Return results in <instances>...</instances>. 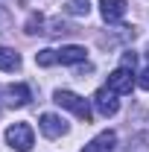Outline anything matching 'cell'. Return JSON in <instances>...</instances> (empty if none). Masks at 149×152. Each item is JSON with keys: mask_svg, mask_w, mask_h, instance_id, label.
Segmentation results:
<instances>
[{"mask_svg": "<svg viewBox=\"0 0 149 152\" xmlns=\"http://www.w3.org/2000/svg\"><path fill=\"white\" fill-rule=\"evenodd\" d=\"M134 61H137V56H134L131 50H126V53H123V64H120V67H131V70H134Z\"/></svg>", "mask_w": 149, "mask_h": 152, "instance_id": "14", "label": "cell"}, {"mask_svg": "<svg viewBox=\"0 0 149 152\" xmlns=\"http://www.w3.org/2000/svg\"><path fill=\"white\" fill-rule=\"evenodd\" d=\"M85 58H88V50L79 47V44H67V47L58 50V61H61V64H79V61H85Z\"/></svg>", "mask_w": 149, "mask_h": 152, "instance_id": "8", "label": "cell"}, {"mask_svg": "<svg viewBox=\"0 0 149 152\" xmlns=\"http://www.w3.org/2000/svg\"><path fill=\"white\" fill-rule=\"evenodd\" d=\"M20 67V56L12 47H0V70H18Z\"/></svg>", "mask_w": 149, "mask_h": 152, "instance_id": "10", "label": "cell"}, {"mask_svg": "<svg viewBox=\"0 0 149 152\" xmlns=\"http://www.w3.org/2000/svg\"><path fill=\"white\" fill-rule=\"evenodd\" d=\"M6 143H9L12 149H18V152H29L32 143H35L32 126H29V123H12V126L6 129Z\"/></svg>", "mask_w": 149, "mask_h": 152, "instance_id": "2", "label": "cell"}, {"mask_svg": "<svg viewBox=\"0 0 149 152\" xmlns=\"http://www.w3.org/2000/svg\"><path fill=\"white\" fill-rule=\"evenodd\" d=\"M6 96H9L6 102H9V105H15V108H20V105H26V102L32 99V94H29V88H26L23 82H20V85H9V88H6Z\"/></svg>", "mask_w": 149, "mask_h": 152, "instance_id": "9", "label": "cell"}, {"mask_svg": "<svg viewBox=\"0 0 149 152\" xmlns=\"http://www.w3.org/2000/svg\"><path fill=\"white\" fill-rule=\"evenodd\" d=\"M93 105H96V111L102 114V117H114V114L120 111V99H117V94H114L111 88H99L93 94Z\"/></svg>", "mask_w": 149, "mask_h": 152, "instance_id": "3", "label": "cell"}, {"mask_svg": "<svg viewBox=\"0 0 149 152\" xmlns=\"http://www.w3.org/2000/svg\"><path fill=\"white\" fill-rule=\"evenodd\" d=\"M137 85H140L143 91H149V64L143 67V73H140V79H137Z\"/></svg>", "mask_w": 149, "mask_h": 152, "instance_id": "15", "label": "cell"}, {"mask_svg": "<svg viewBox=\"0 0 149 152\" xmlns=\"http://www.w3.org/2000/svg\"><path fill=\"white\" fill-rule=\"evenodd\" d=\"M99 15L105 23H120L126 15V0H99Z\"/></svg>", "mask_w": 149, "mask_h": 152, "instance_id": "6", "label": "cell"}, {"mask_svg": "<svg viewBox=\"0 0 149 152\" xmlns=\"http://www.w3.org/2000/svg\"><path fill=\"white\" fill-rule=\"evenodd\" d=\"M58 61V50H38L35 53V64H41V67H53Z\"/></svg>", "mask_w": 149, "mask_h": 152, "instance_id": "12", "label": "cell"}, {"mask_svg": "<svg viewBox=\"0 0 149 152\" xmlns=\"http://www.w3.org/2000/svg\"><path fill=\"white\" fill-rule=\"evenodd\" d=\"M38 126H41L44 137H53V140L61 137V134H67V123H64V117H58V114H41Z\"/></svg>", "mask_w": 149, "mask_h": 152, "instance_id": "5", "label": "cell"}, {"mask_svg": "<svg viewBox=\"0 0 149 152\" xmlns=\"http://www.w3.org/2000/svg\"><path fill=\"white\" fill-rule=\"evenodd\" d=\"M108 88H111L114 94H131V88H134V73H131V67H117V70L108 76Z\"/></svg>", "mask_w": 149, "mask_h": 152, "instance_id": "4", "label": "cell"}, {"mask_svg": "<svg viewBox=\"0 0 149 152\" xmlns=\"http://www.w3.org/2000/svg\"><path fill=\"white\" fill-rule=\"evenodd\" d=\"M88 12H91V0H70L67 3V15H73V18H88Z\"/></svg>", "mask_w": 149, "mask_h": 152, "instance_id": "11", "label": "cell"}, {"mask_svg": "<svg viewBox=\"0 0 149 152\" xmlns=\"http://www.w3.org/2000/svg\"><path fill=\"white\" fill-rule=\"evenodd\" d=\"M41 26H44V18H41V15H32V18L26 20V32H29V35H35V32H44Z\"/></svg>", "mask_w": 149, "mask_h": 152, "instance_id": "13", "label": "cell"}, {"mask_svg": "<svg viewBox=\"0 0 149 152\" xmlns=\"http://www.w3.org/2000/svg\"><path fill=\"white\" fill-rule=\"evenodd\" d=\"M114 143H117V134L114 132H99L91 143L82 146V152H114Z\"/></svg>", "mask_w": 149, "mask_h": 152, "instance_id": "7", "label": "cell"}, {"mask_svg": "<svg viewBox=\"0 0 149 152\" xmlns=\"http://www.w3.org/2000/svg\"><path fill=\"white\" fill-rule=\"evenodd\" d=\"M53 102L61 105V108H67V111H73L82 123H91L93 120V111H91V105H88V99H82V96L73 94V91H56V94H53Z\"/></svg>", "mask_w": 149, "mask_h": 152, "instance_id": "1", "label": "cell"}]
</instances>
